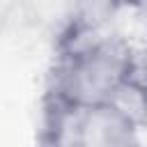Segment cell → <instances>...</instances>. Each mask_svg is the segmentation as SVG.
<instances>
[{"label": "cell", "mask_w": 147, "mask_h": 147, "mask_svg": "<svg viewBox=\"0 0 147 147\" xmlns=\"http://www.w3.org/2000/svg\"><path fill=\"white\" fill-rule=\"evenodd\" d=\"M138 62L133 46L117 34H94L60 41V57L51 74L48 96L83 110L106 103Z\"/></svg>", "instance_id": "6da1fadb"}, {"label": "cell", "mask_w": 147, "mask_h": 147, "mask_svg": "<svg viewBox=\"0 0 147 147\" xmlns=\"http://www.w3.org/2000/svg\"><path fill=\"white\" fill-rule=\"evenodd\" d=\"M142 129L113 101L78 110V147H140Z\"/></svg>", "instance_id": "7a4b0ae2"}, {"label": "cell", "mask_w": 147, "mask_h": 147, "mask_svg": "<svg viewBox=\"0 0 147 147\" xmlns=\"http://www.w3.org/2000/svg\"><path fill=\"white\" fill-rule=\"evenodd\" d=\"M138 0H64L67 28L60 41L103 34L110 23Z\"/></svg>", "instance_id": "3957f363"}, {"label": "cell", "mask_w": 147, "mask_h": 147, "mask_svg": "<svg viewBox=\"0 0 147 147\" xmlns=\"http://www.w3.org/2000/svg\"><path fill=\"white\" fill-rule=\"evenodd\" d=\"M145 55H147V25H145Z\"/></svg>", "instance_id": "277c9868"}]
</instances>
